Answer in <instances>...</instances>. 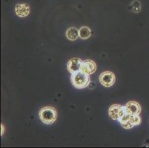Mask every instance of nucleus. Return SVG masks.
<instances>
[{"label": "nucleus", "instance_id": "2", "mask_svg": "<svg viewBox=\"0 0 149 148\" xmlns=\"http://www.w3.org/2000/svg\"><path fill=\"white\" fill-rule=\"evenodd\" d=\"M40 119L45 124H51L57 119V112L51 106H46L40 110L39 113Z\"/></svg>", "mask_w": 149, "mask_h": 148}, {"label": "nucleus", "instance_id": "11", "mask_svg": "<svg viewBox=\"0 0 149 148\" xmlns=\"http://www.w3.org/2000/svg\"><path fill=\"white\" fill-rule=\"evenodd\" d=\"M79 38L82 39H88L91 36V31L88 27H81L79 30Z\"/></svg>", "mask_w": 149, "mask_h": 148}, {"label": "nucleus", "instance_id": "9", "mask_svg": "<svg viewBox=\"0 0 149 148\" xmlns=\"http://www.w3.org/2000/svg\"><path fill=\"white\" fill-rule=\"evenodd\" d=\"M118 121L122 125V127L125 129L128 130V129H131L132 127H134V124H132V122H131V115L128 113L125 114L124 116H122Z\"/></svg>", "mask_w": 149, "mask_h": 148}, {"label": "nucleus", "instance_id": "8", "mask_svg": "<svg viewBox=\"0 0 149 148\" xmlns=\"http://www.w3.org/2000/svg\"><path fill=\"white\" fill-rule=\"evenodd\" d=\"M125 107L126 109L127 113L130 114V115H136V114H139L141 112V106L136 101H128L125 105Z\"/></svg>", "mask_w": 149, "mask_h": 148}, {"label": "nucleus", "instance_id": "4", "mask_svg": "<svg viewBox=\"0 0 149 148\" xmlns=\"http://www.w3.org/2000/svg\"><path fill=\"white\" fill-rule=\"evenodd\" d=\"M100 82L102 86L105 88H110L114 85L116 81L115 74L111 71H105L100 74L99 77Z\"/></svg>", "mask_w": 149, "mask_h": 148}, {"label": "nucleus", "instance_id": "10", "mask_svg": "<svg viewBox=\"0 0 149 148\" xmlns=\"http://www.w3.org/2000/svg\"><path fill=\"white\" fill-rule=\"evenodd\" d=\"M65 35L67 39H68L70 41H75L79 37V31L74 27L68 28L66 31Z\"/></svg>", "mask_w": 149, "mask_h": 148}, {"label": "nucleus", "instance_id": "14", "mask_svg": "<svg viewBox=\"0 0 149 148\" xmlns=\"http://www.w3.org/2000/svg\"><path fill=\"white\" fill-rule=\"evenodd\" d=\"M5 132V127H4L3 124H1V135H2Z\"/></svg>", "mask_w": 149, "mask_h": 148}, {"label": "nucleus", "instance_id": "3", "mask_svg": "<svg viewBox=\"0 0 149 148\" xmlns=\"http://www.w3.org/2000/svg\"><path fill=\"white\" fill-rule=\"evenodd\" d=\"M126 113L127 111L125 107L120 104H112L108 110V114L112 120L118 121L122 116Z\"/></svg>", "mask_w": 149, "mask_h": 148}, {"label": "nucleus", "instance_id": "6", "mask_svg": "<svg viewBox=\"0 0 149 148\" xmlns=\"http://www.w3.org/2000/svg\"><path fill=\"white\" fill-rule=\"evenodd\" d=\"M96 70H97V65L93 61L90 60V59L83 61L82 67H81V71L91 75V74H93V73H95Z\"/></svg>", "mask_w": 149, "mask_h": 148}, {"label": "nucleus", "instance_id": "1", "mask_svg": "<svg viewBox=\"0 0 149 148\" xmlns=\"http://www.w3.org/2000/svg\"><path fill=\"white\" fill-rule=\"evenodd\" d=\"M71 83L74 88L77 89H83L88 86L90 83V76L87 73L82 71H78L71 74L70 77Z\"/></svg>", "mask_w": 149, "mask_h": 148}, {"label": "nucleus", "instance_id": "5", "mask_svg": "<svg viewBox=\"0 0 149 148\" xmlns=\"http://www.w3.org/2000/svg\"><path fill=\"white\" fill-rule=\"evenodd\" d=\"M82 61L79 58L74 57L70 59L67 64V69L71 74L74 73H77L78 71H80L81 67H82Z\"/></svg>", "mask_w": 149, "mask_h": 148}, {"label": "nucleus", "instance_id": "12", "mask_svg": "<svg viewBox=\"0 0 149 148\" xmlns=\"http://www.w3.org/2000/svg\"><path fill=\"white\" fill-rule=\"evenodd\" d=\"M131 8H132V11L134 13H139L141 10V4L139 1L135 0L131 4Z\"/></svg>", "mask_w": 149, "mask_h": 148}, {"label": "nucleus", "instance_id": "7", "mask_svg": "<svg viewBox=\"0 0 149 148\" xmlns=\"http://www.w3.org/2000/svg\"><path fill=\"white\" fill-rule=\"evenodd\" d=\"M30 6L27 3H19L15 6V13L19 17L24 18L29 15Z\"/></svg>", "mask_w": 149, "mask_h": 148}, {"label": "nucleus", "instance_id": "13", "mask_svg": "<svg viewBox=\"0 0 149 148\" xmlns=\"http://www.w3.org/2000/svg\"><path fill=\"white\" fill-rule=\"evenodd\" d=\"M141 122H142V119H141L140 116H139V114L131 115V122L134 124V126L139 125V124H141Z\"/></svg>", "mask_w": 149, "mask_h": 148}]
</instances>
